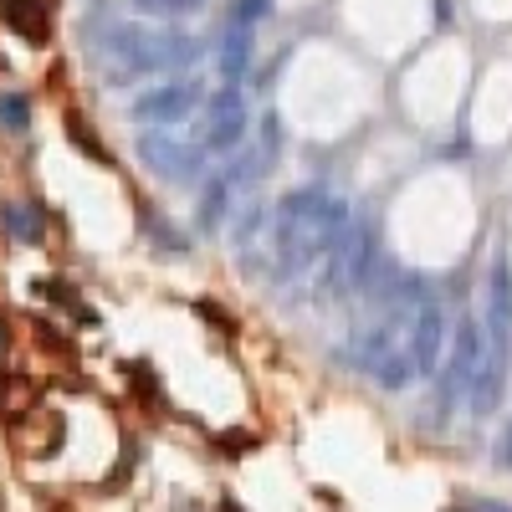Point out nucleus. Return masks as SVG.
I'll return each instance as SVG.
<instances>
[{
    "instance_id": "f257e3e1",
    "label": "nucleus",
    "mask_w": 512,
    "mask_h": 512,
    "mask_svg": "<svg viewBox=\"0 0 512 512\" xmlns=\"http://www.w3.org/2000/svg\"><path fill=\"white\" fill-rule=\"evenodd\" d=\"M349 226H354V210L344 195L318 190V185L287 190L272 216V272L287 287L313 282L323 292L338 267V251L349 241Z\"/></svg>"
},
{
    "instance_id": "f03ea898",
    "label": "nucleus",
    "mask_w": 512,
    "mask_h": 512,
    "mask_svg": "<svg viewBox=\"0 0 512 512\" xmlns=\"http://www.w3.org/2000/svg\"><path fill=\"white\" fill-rule=\"evenodd\" d=\"M98 57L108 62V77H144V72H175L190 67L200 57V41L185 31H159V26H139V21H118L103 26L98 36Z\"/></svg>"
},
{
    "instance_id": "7ed1b4c3",
    "label": "nucleus",
    "mask_w": 512,
    "mask_h": 512,
    "mask_svg": "<svg viewBox=\"0 0 512 512\" xmlns=\"http://www.w3.org/2000/svg\"><path fill=\"white\" fill-rule=\"evenodd\" d=\"M482 354H487V333H482V318H472L466 313L461 323H456V338H451V359L441 364V374H436V405H441V415H451L466 395H472V379H477V369H482Z\"/></svg>"
},
{
    "instance_id": "20e7f679",
    "label": "nucleus",
    "mask_w": 512,
    "mask_h": 512,
    "mask_svg": "<svg viewBox=\"0 0 512 512\" xmlns=\"http://www.w3.org/2000/svg\"><path fill=\"white\" fill-rule=\"evenodd\" d=\"M246 139V93L226 82L221 93L205 98V123H200V149L205 154H231Z\"/></svg>"
},
{
    "instance_id": "39448f33",
    "label": "nucleus",
    "mask_w": 512,
    "mask_h": 512,
    "mask_svg": "<svg viewBox=\"0 0 512 512\" xmlns=\"http://www.w3.org/2000/svg\"><path fill=\"white\" fill-rule=\"evenodd\" d=\"M200 103H205V88L190 82V77H180V82H159V88L139 93L134 108H128V118L144 123V128H169V123H185Z\"/></svg>"
},
{
    "instance_id": "423d86ee",
    "label": "nucleus",
    "mask_w": 512,
    "mask_h": 512,
    "mask_svg": "<svg viewBox=\"0 0 512 512\" xmlns=\"http://www.w3.org/2000/svg\"><path fill=\"white\" fill-rule=\"evenodd\" d=\"M139 159H144L149 175H159V180H195L200 164H205V149L180 144L175 134L154 128V134H139Z\"/></svg>"
},
{
    "instance_id": "0eeeda50",
    "label": "nucleus",
    "mask_w": 512,
    "mask_h": 512,
    "mask_svg": "<svg viewBox=\"0 0 512 512\" xmlns=\"http://www.w3.org/2000/svg\"><path fill=\"white\" fill-rule=\"evenodd\" d=\"M410 364H415V379H436L441 364H446V313L436 303H415V318H410Z\"/></svg>"
},
{
    "instance_id": "6e6552de",
    "label": "nucleus",
    "mask_w": 512,
    "mask_h": 512,
    "mask_svg": "<svg viewBox=\"0 0 512 512\" xmlns=\"http://www.w3.org/2000/svg\"><path fill=\"white\" fill-rule=\"evenodd\" d=\"M487 333V328H482ZM507 364H512V344L507 338H487V354H482V369L472 379V395H466V405H472V415H492L502 405V390H507Z\"/></svg>"
},
{
    "instance_id": "1a4fd4ad",
    "label": "nucleus",
    "mask_w": 512,
    "mask_h": 512,
    "mask_svg": "<svg viewBox=\"0 0 512 512\" xmlns=\"http://www.w3.org/2000/svg\"><path fill=\"white\" fill-rule=\"evenodd\" d=\"M487 338H507L512 344V267L507 256H497L487 272Z\"/></svg>"
},
{
    "instance_id": "9d476101",
    "label": "nucleus",
    "mask_w": 512,
    "mask_h": 512,
    "mask_svg": "<svg viewBox=\"0 0 512 512\" xmlns=\"http://www.w3.org/2000/svg\"><path fill=\"white\" fill-rule=\"evenodd\" d=\"M236 180H246L241 169H231V175H216L205 185V195H200V205H195V231H216L221 221H226V205H231V195H236Z\"/></svg>"
},
{
    "instance_id": "9b49d317",
    "label": "nucleus",
    "mask_w": 512,
    "mask_h": 512,
    "mask_svg": "<svg viewBox=\"0 0 512 512\" xmlns=\"http://www.w3.org/2000/svg\"><path fill=\"white\" fill-rule=\"evenodd\" d=\"M251 57H256V41H251V26H241V21H231L226 26V36H221V77L226 82H236L241 88V77L251 72Z\"/></svg>"
},
{
    "instance_id": "f8f14e48",
    "label": "nucleus",
    "mask_w": 512,
    "mask_h": 512,
    "mask_svg": "<svg viewBox=\"0 0 512 512\" xmlns=\"http://www.w3.org/2000/svg\"><path fill=\"white\" fill-rule=\"evenodd\" d=\"M0 226L11 231V241L36 246V241H41V210H36L31 200H6V205H0Z\"/></svg>"
},
{
    "instance_id": "ddd939ff",
    "label": "nucleus",
    "mask_w": 512,
    "mask_h": 512,
    "mask_svg": "<svg viewBox=\"0 0 512 512\" xmlns=\"http://www.w3.org/2000/svg\"><path fill=\"white\" fill-rule=\"evenodd\" d=\"M6 21L21 31V36H47V16L36 11V0H6Z\"/></svg>"
},
{
    "instance_id": "4468645a",
    "label": "nucleus",
    "mask_w": 512,
    "mask_h": 512,
    "mask_svg": "<svg viewBox=\"0 0 512 512\" xmlns=\"http://www.w3.org/2000/svg\"><path fill=\"white\" fill-rule=\"evenodd\" d=\"M0 128H6V134H26L31 128V98L26 93H0Z\"/></svg>"
},
{
    "instance_id": "2eb2a0df",
    "label": "nucleus",
    "mask_w": 512,
    "mask_h": 512,
    "mask_svg": "<svg viewBox=\"0 0 512 512\" xmlns=\"http://www.w3.org/2000/svg\"><path fill=\"white\" fill-rule=\"evenodd\" d=\"M272 16V0H236V21L241 26H256V21H267Z\"/></svg>"
},
{
    "instance_id": "dca6fc26",
    "label": "nucleus",
    "mask_w": 512,
    "mask_h": 512,
    "mask_svg": "<svg viewBox=\"0 0 512 512\" xmlns=\"http://www.w3.org/2000/svg\"><path fill=\"white\" fill-rule=\"evenodd\" d=\"M144 11H154V16H180V11H195L200 0H139Z\"/></svg>"
},
{
    "instance_id": "f3484780",
    "label": "nucleus",
    "mask_w": 512,
    "mask_h": 512,
    "mask_svg": "<svg viewBox=\"0 0 512 512\" xmlns=\"http://www.w3.org/2000/svg\"><path fill=\"white\" fill-rule=\"evenodd\" d=\"M482 512H512L507 502H482Z\"/></svg>"
},
{
    "instance_id": "a211bd4d",
    "label": "nucleus",
    "mask_w": 512,
    "mask_h": 512,
    "mask_svg": "<svg viewBox=\"0 0 512 512\" xmlns=\"http://www.w3.org/2000/svg\"><path fill=\"white\" fill-rule=\"evenodd\" d=\"M0 359H6V318H0Z\"/></svg>"
},
{
    "instance_id": "6ab92c4d",
    "label": "nucleus",
    "mask_w": 512,
    "mask_h": 512,
    "mask_svg": "<svg viewBox=\"0 0 512 512\" xmlns=\"http://www.w3.org/2000/svg\"><path fill=\"white\" fill-rule=\"evenodd\" d=\"M446 512H466V507H446Z\"/></svg>"
}]
</instances>
